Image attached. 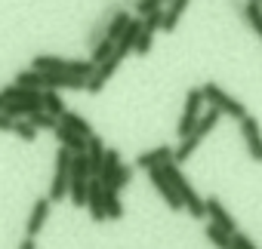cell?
<instances>
[{
	"label": "cell",
	"instance_id": "1",
	"mask_svg": "<svg viewBox=\"0 0 262 249\" xmlns=\"http://www.w3.org/2000/svg\"><path fill=\"white\" fill-rule=\"evenodd\" d=\"M164 172H167V179L173 182V188H176V194H179V200L185 203V212L191 215V218H207V200L198 194V188L185 179V172L179 169V163L173 160V163H167V166H161Z\"/></svg>",
	"mask_w": 262,
	"mask_h": 249
},
{
	"label": "cell",
	"instance_id": "2",
	"mask_svg": "<svg viewBox=\"0 0 262 249\" xmlns=\"http://www.w3.org/2000/svg\"><path fill=\"white\" fill-rule=\"evenodd\" d=\"M219 117H222V111H216V108H207V111H204V117L198 120V127L191 130V136L179 139V148L173 151V154H176V157H173L176 163H185V160H188V157H191V154H194V151L201 148V142H204V139H207V136H210V133L216 130Z\"/></svg>",
	"mask_w": 262,
	"mask_h": 249
},
{
	"label": "cell",
	"instance_id": "3",
	"mask_svg": "<svg viewBox=\"0 0 262 249\" xmlns=\"http://www.w3.org/2000/svg\"><path fill=\"white\" fill-rule=\"evenodd\" d=\"M31 68L50 71V74H74V77H93V71H96V65L90 59H65V56H34Z\"/></svg>",
	"mask_w": 262,
	"mask_h": 249
},
{
	"label": "cell",
	"instance_id": "4",
	"mask_svg": "<svg viewBox=\"0 0 262 249\" xmlns=\"http://www.w3.org/2000/svg\"><path fill=\"white\" fill-rule=\"evenodd\" d=\"M204 89V102L210 105V108H216V111H222V114H228L231 120H244L247 117V108H244V102L241 98H234V95H228L219 83H204L201 86Z\"/></svg>",
	"mask_w": 262,
	"mask_h": 249
},
{
	"label": "cell",
	"instance_id": "5",
	"mask_svg": "<svg viewBox=\"0 0 262 249\" xmlns=\"http://www.w3.org/2000/svg\"><path fill=\"white\" fill-rule=\"evenodd\" d=\"M204 89L201 86H191L188 92H185V108H182V114H179V123H176V136L179 139H185V136H191V130L198 127V120L204 117Z\"/></svg>",
	"mask_w": 262,
	"mask_h": 249
},
{
	"label": "cell",
	"instance_id": "6",
	"mask_svg": "<svg viewBox=\"0 0 262 249\" xmlns=\"http://www.w3.org/2000/svg\"><path fill=\"white\" fill-rule=\"evenodd\" d=\"M71 151L68 148H59L56 151V166H53V179H50V200L59 203L62 197H68V188H71Z\"/></svg>",
	"mask_w": 262,
	"mask_h": 249
},
{
	"label": "cell",
	"instance_id": "7",
	"mask_svg": "<svg viewBox=\"0 0 262 249\" xmlns=\"http://www.w3.org/2000/svg\"><path fill=\"white\" fill-rule=\"evenodd\" d=\"M123 59H126V56L114 49V56H111L108 62H102V65L93 71V77H86V92H90V95H99V92L105 89V83L114 77V71L120 68V62H123Z\"/></svg>",
	"mask_w": 262,
	"mask_h": 249
},
{
	"label": "cell",
	"instance_id": "8",
	"mask_svg": "<svg viewBox=\"0 0 262 249\" xmlns=\"http://www.w3.org/2000/svg\"><path fill=\"white\" fill-rule=\"evenodd\" d=\"M241 136H244V145H247V154L250 160L262 163V130H259V120L256 117H244L241 120Z\"/></svg>",
	"mask_w": 262,
	"mask_h": 249
},
{
	"label": "cell",
	"instance_id": "9",
	"mask_svg": "<svg viewBox=\"0 0 262 249\" xmlns=\"http://www.w3.org/2000/svg\"><path fill=\"white\" fill-rule=\"evenodd\" d=\"M148 182H151V188L164 197V203H167L173 212L185 209V203L179 200V194H176V188H173V182L167 179V172H164V169H151V172H148Z\"/></svg>",
	"mask_w": 262,
	"mask_h": 249
},
{
	"label": "cell",
	"instance_id": "10",
	"mask_svg": "<svg viewBox=\"0 0 262 249\" xmlns=\"http://www.w3.org/2000/svg\"><path fill=\"white\" fill-rule=\"evenodd\" d=\"M176 148H170V145H161V148H151V151H145V154H139L136 157V169H145V172H151V169H161V166H167V163H173V154Z\"/></svg>",
	"mask_w": 262,
	"mask_h": 249
},
{
	"label": "cell",
	"instance_id": "11",
	"mask_svg": "<svg viewBox=\"0 0 262 249\" xmlns=\"http://www.w3.org/2000/svg\"><path fill=\"white\" fill-rule=\"evenodd\" d=\"M50 209H53V200H50V197H37V203L31 206L28 221H25V237H34V240H37V234L43 231V225H47V218H50Z\"/></svg>",
	"mask_w": 262,
	"mask_h": 249
},
{
	"label": "cell",
	"instance_id": "12",
	"mask_svg": "<svg viewBox=\"0 0 262 249\" xmlns=\"http://www.w3.org/2000/svg\"><path fill=\"white\" fill-rule=\"evenodd\" d=\"M207 218H210L213 225L225 228L228 234H234V231H237V221H234V215L225 209V203H222L219 197H207Z\"/></svg>",
	"mask_w": 262,
	"mask_h": 249
},
{
	"label": "cell",
	"instance_id": "13",
	"mask_svg": "<svg viewBox=\"0 0 262 249\" xmlns=\"http://www.w3.org/2000/svg\"><path fill=\"white\" fill-rule=\"evenodd\" d=\"M86 209L93 215V221H105L108 212H105V185L99 179H90V194H86Z\"/></svg>",
	"mask_w": 262,
	"mask_h": 249
},
{
	"label": "cell",
	"instance_id": "14",
	"mask_svg": "<svg viewBox=\"0 0 262 249\" xmlns=\"http://www.w3.org/2000/svg\"><path fill=\"white\" fill-rule=\"evenodd\" d=\"M56 139H59V148H68L71 154H86V145H90V139H83L80 133H74V130H68V127H56V133H53Z\"/></svg>",
	"mask_w": 262,
	"mask_h": 249
},
{
	"label": "cell",
	"instance_id": "15",
	"mask_svg": "<svg viewBox=\"0 0 262 249\" xmlns=\"http://www.w3.org/2000/svg\"><path fill=\"white\" fill-rule=\"evenodd\" d=\"M0 95H4V102H43V89H28L16 80L0 89Z\"/></svg>",
	"mask_w": 262,
	"mask_h": 249
},
{
	"label": "cell",
	"instance_id": "16",
	"mask_svg": "<svg viewBox=\"0 0 262 249\" xmlns=\"http://www.w3.org/2000/svg\"><path fill=\"white\" fill-rule=\"evenodd\" d=\"M105 142L99 136H90V145H86V160H90V169H93V179L102 176V163H105Z\"/></svg>",
	"mask_w": 262,
	"mask_h": 249
},
{
	"label": "cell",
	"instance_id": "17",
	"mask_svg": "<svg viewBox=\"0 0 262 249\" xmlns=\"http://www.w3.org/2000/svg\"><path fill=\"white\" fill-rule=\"evenodd\" d=\"M139 34H142V19H139V16H133V22L126 25V31H123V34H120V40H117V53L129 56V53H133V46H136V40H139Z\"/></svg>",
	"mask_w": 262,
	"mask_h": 249
},
{
	"label": "cell",
	"instance_id": "18",
	"mask_svg": "<svg viewBox=\"0 0 262 249\" xmlns=\"http://www.w3.org/2000/svg\"><path fill=\"white\" fill-rule=\"evenodd\" d=\"M59 123H62V127H68V130H74V133H80L83 139L96 136V133H93V123H90L83 114H77V111H65V114L59 117Z\"/></svg>",
	"mask_w": 262,
	"mask_h": 249
},
{
	"label": "cell",
	"instance_id": "19",
	"mask_svg": "<svg viewBox=\"0 0 262 249\" xmlns=\"http://www.w3.org/2000/svg\"><path fill=\"white\" fill-rule=\"evenodd\" d=\"M129 22H133V16H129V10H126V7H120V10H117V13H114L111 19H108V31H105V37L117 43V40H120V34L126 31V25H129Z\"/></svg>",
	"mask_w": 262,
	"mask_h": 249
},
{
	"label": "cell",
	"instance_id": "20",
	"mask_svg": "<svg viewBox=\"0 0 262 249\" xmlns=\"http://www.w3.org/2000/svg\"><path fill=\"white\" fill-rule=\"evenodd\" d=\"M188 4L191 0H170V7L164 10V28L161 31H176V25H179V19H182V13L188 10Z\"/></svg>",
	"mask_w": 262,
	"mask_h": 249
},
{
	"label": "cell",
	"instance_id": "21",
	"mask_svg": "<svg viewBox=\"0 0 262 249\" xmlns=\"http://www.w3.org/2000/svg\"><path fill=\"white\" fill-rule=\"evenodd\" d=\"M43 111L53 114V117H62L68 108H65V98L59 89H43Z\"/></svg>",
	"mask_w": 262,
	"mask_h": 249
},
{
	"label": "cell",
	"instance_id": "22",
	"mask_svg": "<svg viewBox=\"0 0 262 249\" xmlns=\"http://www.w3.org/2000/svg\"><path fill=\"white\" fill-rule=\"evenodd\" d=\"M241 13H244V19L250 22V28L259 34V40H262V4H256V0H247Z\"/></svg>",
	"mask_w": 262,
	"mask_h": 249
},
{
	"label": "cell",
	"instance_id": "23",
	"mask_svg": "<svg viewBox=\"0 0 262 249\" xmlns=\"http://www.w3.org/2000/svg\"><path fill=\"white\" fill-rule=\"evenodd\" d=\"M204 234H207V240L216 246V249H228L231 246V234L225 231V228H219V225H213V221H207V228H204Z\"/></svg>",
	"mask_w": 262,
	"mask_h": 249
},
{
	"label": "cell",
	"instance_id": "24",
	"mask_svg": "<svg viewBox=\"0 0 262 249\" xmlns=\"http://www.w3.org/2000/svg\"><path fill=\"white\" fill-rule=\"evenodd\" d=\"M114 49H117V43H114V40H108V37H105V40H102V43H99V46H93V49H90V62H93V65H96V68H99V65H102V62H108V59H111V56H114Z\"/></svg>",
	"mask_w": 262,
	"mask_h": 249
},
{
	"label": "cell",
	"instance_id": "25",
	"mask_svg": "<svg viewBox=\"0 0 262 249\" xmlns=\"http://www.w3.org/2000/svg\"><path fill=\"white\" fill-rule=\"evenodd\" d=\"M28 120H31V127H37V133H43V130L56 133V127H59V117H53V114H47V111H37V114H31Z\"/></svg>",
	"mask_w": 262,
	"mask_h": 249
},
{
	"label": "cell",
	"instance_id": "26",
	"mask_svg": "<svg viewBox=\"0 0 262 249\" xmlns=\"http://www.w3.org/2000/svg\"><path fill=\"white\" fill-rule=\"evenodd\" d=\"M105 212H108V218H123V203H120V194L117 191H108L105 188Z\"/></svg>",
	"mask_w": 262,
	"mask_h": 249
},
{
	"label": "cell",
	"instance_id": "27",
	"mask_svg": "<svg viewBox=\"0 0 262 249\" xmlns=\"http://www.w3.org/2000/svg\"><path fill=\"white\" fill-rule=\"evenodd\" d=\"M164 4H170V0H136V16L145 19V16H151V13L164 10Z\"/></svg>",
	"mask_w": 262,
	"mask_h": 249
},
{
	"label": "cell",
	"instance_id": "28",
	"mask_svg": "<svg viewBox=\"0 0 262 249\" xmlns=\"http://www.w3.org/2000/svg\"><path fill=\"white\" fill-rule=\"evenodd\" d=\"M151 43H155V31H148V28L142 25V34H139L133 53H136V56H148V53H151Z\"/></svg>",
	"mask_w": 262,
	"mask_h": 249
},
{
	"label": "cell",
	"instance_id": "29",
	"mask_svg": "<svg viewBox=\"0 0 262 249\" xmlns=\"http://www.w3.org/2000/svg\"><path fill=\"white\" fill-rule=\"evenodd\" d=\"M13 136H19L22 142H34L37 139V127H31V120H16Z\"/></svg>",
	"mask_w": 262,
	"mask_h": 249
},
{
	"label": "cell",
	"instance_id": "30",
	"mask_svg": "<svg viewBox=\"0 0 262 249\" xmlns=\"http://www.w3.org/2000/svg\"><path fill=\"white\" fill-rule=\"evenodd\" d=\"M231 246H237V249H259V246L253 243V237L244 234V231H234V234H231Z\"/></svg>",
	"mask_w": 262,
	"mask_h": 249
},
{
	"label": "cell",
	"instance_id": "31",
	"mask_svg": "<svg viewBox=\"0 0 262 249\" xmlns=\"http://www.w3.org/2000/svg\"><path fill=\"white\" fill-rule=\"evenodd\" d=\"M142 25H145L148 31H158V28H164V10H158V13L145 16V19H142Z\"/></svg>",
	"mask_w": 262,
	"mask_h": 249
},
{
	"label": "cell",
	"instance_id": "32",
	"mask_svg": "<svg viewBox=\"0 0 262 249\" xmlns=\"http://www.w3.org/2000/svg\"><path fill=\"white\" fill-rule=\"evenodd\" d=\"M16 130V117H10L7 111H0V133H13Z\"/></svg>",
	"mask_w": 262,
	"mask_h": 249
},
{
	"label": "cell",
	"instance_id": "33",
	"mask_svg": "<svg viewBox=\"0 0 262 249\" xmlns=\"http://www.w3.org/2000/svg\"><path fill=\"white\" fill-rule=\"evenodd\" d=\"M19 249H37V240H34V237H25V240L19 243Z\"/></svg>",
	"mask_w": 262,
	"mask_h": 249
},
{
	"label": "cell",
	"instance_id": "34",
	"mask_svg": "<svg viewBox=\"0 0 262 249\" xmlns=\"http://www.w3.org/2000/svg\"><path fill=\"white\" fill-rule=\"evenodd\" d=\"M0 111H4V95H0Z\"/></svg>",
	"mask_w": 262,
	"mask_h": 249
},
{
	"label": "cell",
	"instance_id": "35",
	"mask_svg": "<svg viewBox=\"0 0 262 249\" xmlns=\"http://www.w3.org/2000/svg\"><path fill=\"white\" fill-rule=\"evenodd\" d=\"M129 7H136V0H129Z\"/></svg>",
	"mask_w": 262,
	"mask_h": 249
},
{
	"label": "cell",
	"instance_id": "36",
	"mask_svg": "<svg viewBox=\"0 0 262 249\" xmlns=\"http://www.w3.org/2000/svg\"><path fill=\"white\" fill-rule=\"evenodd\" d=\"M228 249H237V246H228Z\"/></svg>",
	"mask_w": 262,
	"mask_h": 249
},
{
	"label": "cell",
	"instance_id": "37",
	"mask_svg": "<svg viewBox=\"0 0 262 249\" xmlns=\"http://www.w3.org/2000/svg\"><path fill=\"white\" fill-rule=\"evenodd\" d=\"M256 4H259V0H256Z\"/></svg>",
	"mask_w": 262,
	"mask_h": 249
},
{
	"label": "cell",
	"instance_id": "38",
	"mask_svg": "<svg viewBox=\"0 0 262 249\" xmlns=\"http://www.w3.org/2000/svg\"><path fill=\"white\" fill-rule=\"evenodd\" d=\"M259 4H262V0H259Z\"/></svg>",
	"mask_w": 262,
	"mask_h": 249
}]
</instances>
